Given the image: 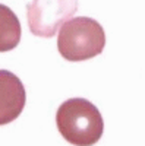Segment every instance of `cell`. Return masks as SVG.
Segmentation results:
<instances>
[{
	"mask_svg": "<svg viewBox=\"0 0 145 146\" xmlns=\"http://www.w3.org/2000/svg\"><path fill=\"white\" fill-rule=\"evenodd\" d=\"M25 101L27 94L21 79L9 70H0V126L16 120Z\"/></svg>",
	"mask_w": 145,
	"mask_h": 146,
	"instance_id": "obj_4",
	"label": "cell"
},
{
	"mask_svg": "<svg viewBox=\"0 0 145 146\" xmlns=\"http://www.w3.org/2000/svg\"><path fill=\"white\" fill-rule=\"evenodd\" d=\"M57 129L69 143L92 146L103 136L104 121L92 102L84 98H70L59 107L56 114Z\"/></svg>",
	"mask_w": 145,
	"mask_h": 146,
	"instance_id": "obj_1",
	"label": "cell"
},
{
	"mask_svg": "<svg viewBox=\"0 0 145 146\" xmlns=\"http://www.w3.org/2000/svg\"><path fill=\"white\" fill-rule=\"evenodd\" d=\"M21 22L15 12L0 5V53L10 51L21 41Z\"/></svg>",
	"mask_w": 145,
	"mask_h": 146,
	"instance_id": "obj_5",
	"label": "cell"
},
{
	"mask_svg": "<svg viewBox=\"0 0 145 146\" xmlns=\"http://www.w3.org/2000/svg\"><path fill=\"white\" fill-rule=\"evenodd\" d=\"M104 45V29L92 18H74L60 27L57 48L62 57L69 62H82L92 58L103 51Z\"/></svg>",
	"mask_w": 145,
	"mask_h": 146,
	"instance_id": "obj_2",
	"label": "cell"
},
{
	"mask_svg": "<svg viewBox=\"0 0 145 146\" xmlns=\"http://www.w3.org/2000/svg\"><path fill=\"white\" fill-rule=\"evenodd\" d=\"M76 9L78 0H32L27 6L29 29L37 36L51 38Z\"/></svg>",
	"mask_w": 145,
	"mask_h": 146,
	"instance_id": "obj_3",
	"label": "cell"
}]
</instances>
